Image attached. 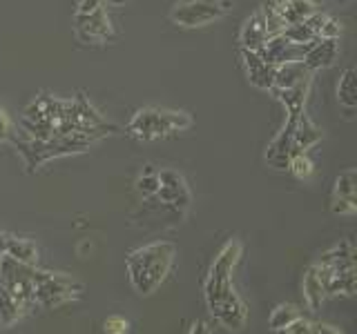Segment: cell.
<instances>
[{"mask_svg":"<svg viewBox=\"0 0 357 334\" xmlns=\"http://www.w3.org/2000/svg\"><path fill=\"white\" fill-rule=\"evenodd\" d=\"M192 125L188 114H181V111H163V109H139L134 118L128 125V134L132 138L139 141H154V138H163L170 136L174 132L188 129Z\"/></svg>","mask_w":357,"mask_h":334,"instance_id":"obj_1","label":"cell"},{"mask_svg":"<svg viewBox=\"0 0 357 334\" xmlns=\"http://www.w3.org/2000/svg\"><path fill=\"white\" fill-rule=\"evenodd\" d=\"M83 285L74 281L70 276L63 274H50L47 281H43L38 285H33V299H36V305L40 308H59L65 301H72L76 292H81Z\"/></svg>","mask_w":357,"mask_h":334,"instance_id":"obj_2","label":"cell"},{"mask_svg":"<svg viewBox=\"0 0 357 334\" xmlns=\"http://www.w3.org/2000/svg\"><path fill=\"white\" fill-rule=\"evenodd\" d=\"M228 3L219 0H195V3H181L172 11V20L178 27H201L208 22L226 16Z\"/></svg>","mask_w":357,"mask_h":334,"instance_id":"obj_3","label":"cell"},{"mask_svg":"<svg viewBox=\"0 0 357 334\" xmlns=\"http://www.w3.org/2000/svg\"><path fill=\"white\" fill-rule=\"evenodd\" d=\"M74 27H76V36L83 42H98L114 36L109 16L105 14V5L94 9L92 14H76Z\"/></svg>","mask_w":357,"mask_h":334,"instance_id":"obj_4","label":"cell"},{"mask_svg":"<svg viewBox=\"0 0 357 334\" xmlns=\"http://www.w3.org/2000/svg\"><path fill=\"white\" fill-rule=\"evenodd\" d=\"M210 312L215 315V319L221 326H226L230 330H241L245 326V319H248V308H245L241 296L234 289H230Z\"/></svg>","mask_w":357,"mask_h":334,"instance_id":"obj_5","label":"cell"},{"mask_svg":"<svg viewBox=\"0 0 357 334\" xmlns=\"http://www.w3.org/2000/svg\"><path fill=\"white\" fill-rule=\"evenodd\" d=\"M297 116H288L284 129L277 134V138L268 145L266 163L275 167V170H288L290 154H293V132H295Z\"/></svg>","mask_w":357,"mask_h":334,"instance_id":"obj_6","label":"cell"},{"mask_svg":"<svg viewBox=\"0 0 357 334\" xmlns=\"http://www.w3.org/2000/svg\"><path fill=\"white\" fill-rule=\"evenodd\" d=\"M308 87H310V78H306V81H301L297 85L282 87V89L273 87L271 92H275V96L279 98V103L286 107L288 116H299L301 111H304V105H306Z\"/></svg>","mask_w":357,"mask_h":334,"instance_id":"obj_7","label":"cell"},{"mask_svg":"<svg viewBox=\"0 0 357 334\" xmlns=\"http://www.w3.org/2000/svg\"><path fill=\"white\" fill-rule=\"evenodd\" d=\"M337 51H340L337 38H319L312 45V49L304 56V63L310 72L324 70V67H331L333 61L337 58Z\"/></svg>","mask_w":357,"mask_h":334,"instance_id":"obj_8","label":"cell"},{"mask_svg":"<svg viewBox=\"0 0 357 334\" xmlns=\"http://www.w3.org/2000/svg\"><path fill=\"white\" fill-rule=\"evenodd\" d=\"M321 129L312 122L304 111L297 116L295 122V132H293V152H306L312 145H317L321 141Z\"/></svg>","mask_w":357,"mask_h":334,"instance_id":"obj_9","label":"cell"},{"mask_svg":"<svg viewBox=\"0 0 357 334\" xmlns=\"http://www.w3.org/2000/svg\"><path fill=\"white\" fill-rule=\"evenodd\" d=\"M310 78V70L306 67L304 58L301 61H288V63H282L277 65L275 70V87H290V85H297L301 81H306Z\"/></svg>","mask_w":357,"mask_h":334,"instance_id":"obj_10","label":"cell"},{"mask_svg":"<svg viewBox=\"0 0 357 334\" xmlns=\"http://www.w3.org/2000/svg\"><path fill=\"white\" fill-rule=\"evenodd\" d=\"M239 256H241V243L239 241H230L223 245V250L219 252V256L215 259L210 267V276H217V278H223V276H232V270L234 265L239 263Z\"/></svg>","mask_w":357,"mask_h":334,"instance_id":"obj_11","label":"cell"},{"mask_svg":"<svg viewBox=\"0 0 357 334\" xmlns=\"http://www.w3.org/2000/svg\"><path fill=\"white\" fill-rule=\"evenodd\" d=\"M264 42H266V25L261 11H257V14H252L245 20V25L241 29V47L259 51L264 47Z\"/></svg>","mask_w":357,"mask_h":334,"instance_id":"obj_12","label":"cell"},{"mask_svg":"<svg viewBox=\"0 0 357 334\" xmlns=\"http://www.w3.org/2000/svg\"><path fill=\"white\" fill-rule=\"evenodd\" d=\"M277 7L286 25H295V22L306 20L310 14L317 11L312 0H277Z\"/></svg>","mask_w":357,"mask_h":334,"instance_id":"obj_13","label":"cell"},{"mask_svg":"<svg viewBox=\"0 0 357 334\" xmlns=\"http://www.w3.org/2000/svg\"><path fill=\"white\" fill-rule=\"evenodd\" d=\"M5 254L16 259L18 263H25V265H36L38 261V248L27 239H14V237H7L5 239Z\"/></svg>","mask_w":357,"mask_h":334,"instance_id":"obj_14","label":"cell"},{"mask_svg":"<svg viewBox=\"0 0 357 334\" xmlns=\"http://www.w3.org/2000/svg\"><path fill=\"white\" fill-rule=\"evenodd\" d=\"M304 296H306L308 308L312 312L321 310L324 301H326V292H324V285H321L319 276H317L315 265H310L306 270V274H304Z\"/></svg>","mask_w":357,"mask_h":334,"instance_id":"obj_15","label":"cell"},{"mask_svg":"<svg viewBox=\"0 0 357 334\" xmlns=\"http://www.w3.org/2000/svg\"><path fill=\"white\" fill-rule=\"evenodd\" d=\"M259 11H261L264 25H266V38H273V36H279V33H284L286 22H284L282 14H279L277 0H266Z\"/></svg>","mask_w":357,"mask_h":334,"instance_id":"obj_16","label":"cell"},{"mask_svg":"<svg viewBox=\"0 0 357 334\" xmlns=\"http://www.w3.org/2000/svg\"><path fill=\"white\" fill-rule=\"evenodd\" d=\"M156 196L161 198V203L172 205V207H185L188 200H190V194H188L185 185H181V187L159 185V189H156Z\"/></svg>","mask_w":357,"mask_h":334,"instance_id":"obj_17","label":"cell"},{"mask_svg":"<svg viewBox=\"0 0 357 334\" xmlns=\"http://www.w3.org/2000/svg\"><path fill=\"white\" fill-rule=\"evenodd\" d=\"M337 98L344 107L353 109L357 105V98H355V70H346L340 78V85H337Z\"/></svg>","mask_w":357,"mask_h":334,"instance_id":"obj_18","label":"cell"},{"mask_svg":"<svg viewBox=\"0 0 357 334\" xmlns=\"http://www.w3.org/2000/svg\"><path fill=\"white\" fill-rule=\"evenodd\" d=\"M275 70H277V65H273V63H264L261 67H257L255 72H248V78H250V83H252L257 89L271 92V89L275 87Z\"/></svg>","mask_w":357,"mask_h":334,"instance_id":"obj_19","label":"cell"},{"mask_svg":"<svg viewBox=\"0 0 357 334\" xmlns=\"http://www.w3.org/2000/svg\"><path fill=\"white\" fill-rule=\"evenodd\" d=\"M299 317V310L290 303H284V305H277L271 315V321H268V326H271L273 332H282L290 321Z\"/></svg>","mask_w":357,"mask_h":334,"instance_id":"obj_20","label":"cell"},{"mask_svg":"<svg viewBox=\"0 0 357 334\" xmlns=\"http://www.w3.org/2000/svg\"><path fill=\"white\" fill-rule=\"evenodd\" d=\"M288 170L293 172V176H297L299 181H304L312 174V161L306 156V152H293L288 161Z\"/></svg>","mask_w":357,"mask_h":334,"instance_id":"obj_21","label":"cell"},{"mask_svg":"<svg viewBox=\"0 0 357 334\" xmlns=\"http://www.w3.org/2000/svg\"><path fill=\"white\" fill-rule=\"evenodd\" d=\"M355 183H357L355 170H349V172L340 174V178L335 181V196H337V198L355 200Z\"/></svg>","mask_w":357,"mask_h":334,"instance_id":"obj_22","label":"cell"},{"mask_svg":"<svg viewBox=\"0 0 357 334\" xmlns=\"http://www.w3.org/2000/svg\"><path fill=\"white\" fill-rule=\"evenodd\" d=\"M284 36H286L290 42H308V40H312V38H319V36H315V33L310 31V27L306 25L304 20H301V22H295V25H286Z\"/></svg>","mask_w":357,"mask_h":334,"instance_id":"obj_23","label":"cell"},{"mask_svg":"<svg viewBox=\"0 0 357 334\" xmlns=\"http://www.w3.org/2000/svg\"><path fill=\"white\" fill-rule=\"evenodd\" d=\"M137 189L143 196H154L156 189H159V178H156V172L152 174H141L137 181Z\"/></svg>","mask_w":357,"mask_h":334,"instance_id":"obj_24","label":"cell"},{"mask_svg":"<svg viewBox=\"0 0 357 334\" xmlns=\"http://www.w3.org/2000/svg\"><path fill=\"white\" fill-rule=\"evenodd\" d=\"M156 178H159V185H170V187H181L185 185L183 181V176L174 172V170H161V172H156Z\"/></svg>","mask_w":357,"mask_h":334,"instance_id":"obj_25","label":"cell"},{"mask_svg":"<svg viewBox=\"0 0 357 334\" xmlns=\"http://www.w3.org/2000/svg\"><path fill=\"white\" fill-rule=\"evenodd\" d=\"M340 36H342V25L337 20L326 16V20H324V25L319 29V38H340Z\"/></svg>","mask_w":357,"mask_h":334,"instance_id":"obj_26","label":"cell"},{"mask_svg":"<svg viewBox=\"0 0 357 334\" xmlns=\"http://www.w3.org/2000/svg\"><path fill=\"white\" fill-rule=\"evenodd\" d=\"M282 332H286V334H310V321L304 317H297V319L290 321Z\"/></svg>","mask_w":357,"mask_h":334,"instance_id":"obj_27","label":"cell"},{"mask_svg":"<svg viewBox=\"0 0 357 334\" xmlns=\"http://www.w3.org/2000/svg\"><path fill=\"white\" fill-rule=\"evenodd\" d=\"M130 330V323L123 317H109L105 321V332L107 334H126Z\"/></svg>","mask_w":357,"mask_h":334,"instance_id":"obj_28","label":"cell"},{"mask_svg":"<svg viewBox=\"0 0 357 334\" xmlns=\"http://www.w3.org/2000/svg\"><path fill=\"white\" fill-rule=\"evenodd\" d=\"M357 209V200H349V198H333V212L335 214H355Z\"/></svg>","mask_w":357,"mask_h":334,"instance_id":"obj_29","label":"cell"},{"mask_svg":"<svg viewBox=\"0 0 357 334\" xmlns=\"http://www.w3.org/2000/svg\"><path fill=\"white\" fill-rule=\"evenodd\" d=\"M324 20H326V16L319 14V11H315V14H310L304 22L310 27V31L315 33V36H319V29H321V25H324Z\"/></svg>","mask_w":357,"mask_h":334,"instance_id":"obj_30","label":"cell"},{"mask_svg":"<svg viewBox=\"0 0 357 334\" xmlns=\"http://www.w3.org/2000/svg\"><path fill=\"white\" fill-rule=\"evenodd\" d=\"M103 5H105V0H81V3H78L76 14H92L94 9L103 7Z\"/></svg>","mask_w":357,"mask_h":334,"instance_id":"obj_31","label":"cell"},{"mask_svg":"<svg viewBox=\"0 0 357 334\" xmlns=\"http://www.w3.org/2000/svg\"><path fill=\"white\" fill-rule=\"evenodd\" d=\"M11 132H14V125L9 122V118H7L5 111L0 109V141H9Z\"/></svg>","mask_w":357,"mask_h":334,"instance_id":"obj_32","label":"cell"},{"mask_svg":"<svg viewBox=\"0 0 357 334\" xmlns=\"http://www.w3.org/2000/svg\"><path fill=\"white\" fill-rule=\"evenodd\" d=\"M310 334H340V330L335 326H326V323L310 321Z\"/></svg>","mask_w":357,"mask_h":334,"instance_id":"obj_33","label":"cell"},{"mask_svg":"<svg viewBox=\"0 0 357 334\" xmlns=\"http://www.w3.org/2000/svg\"><path fill=\"white\" fill-rule=\"evenodd\" d=\"M5 239H7V237H5L3 232H0V252H5Z\"/></svg>","mask_w":357,"mask_h":334,"instance_id":"obj_34","label":"cell"},{"mask_svg":"<svg viewBox=\"0 0 357 334\" xmlns=\"http://www.w3.org/2000/svg\"><path fill=\"white\" fill-rule=\"evenodd\" d=\"M112 5H121V3H126V0H109Z\"/></svg>","mask_w":357,"mask_h":334,"instance_id":"obj_35","label":"cell"},{"mask_svg":"<svg viewBox=\"0 0 357 334\" xmlns=\"http://www.w3.org/2000/svg\"><path fill=\"white\" fill-rule=\"evenodd\" d=\"M181 3H195V0H181Z\"/></svg>","mask_w":357,"mask_h":334,"instance_id":"obj_36","label":"cell"},{"mask_svg":"<svg viewBox=\"0 0 357 334\" xmlns=\"http://www.w3.org/2000/svg\"><path fill=\"white\" fill-rule=\"evenodd\" d=\"M0 256H3V252H0Z\"/></svg>","mask_w":357,"mask_h":334,"instance_id":"obj_37","label":"cell"}]
</instances>
